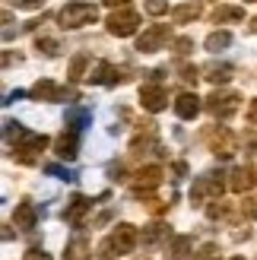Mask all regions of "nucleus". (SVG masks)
Listing matches in <instances>:
<instances>
[{"label": "nucleus", "instance_id": "19", "mask_svg": "<svg viewBox=\"0 0 257 260\" xmlns=\"http://www.w3.org/2000/svg\"><path fill=\"white\" fill-rule=\"evenodd\" d=\"M232 63H207V67H203V80H210V83H229L232 80Z\"/></svg>", "mask_w": 257, "mask_h": 260}, {"label": "nucleus", "instance_id": "16", "mask_svg": "<svg viewBox=\"0 0 257 260\" xmlns=\"http://www.w3.org/2000/svg\"><path fill=\"white\" fill-rule=\"evenodd\" d=\"M175 114L181 121H194L197 114H200V99L194 92H181V95L175 99Z\"/></svg>", "mask_w": 257, "mask_h": 260}, {"label": "nucleus", "instance_id": "22", "mask_svg": "<svg viewBox=\"0 0 257 260\" xmlns=\"http://www.w3.org/2000/svg\"><path fill=\"white\" fill-rule=\"evenodd\" d=\"M187 254H190V235H178L172 241L169 254H165V260H187Z\"/></svg>", "mask_w": 257, "mask_h": 260}, {"label": "nucleus", "instance_id": "18", "mask_svg": "<svg viewBox=\"0 0 257 260\" xmlns=\"http://www.w3.org/2000/svg\"><path fill=\"white\" fill-rule=\"evenodd\" d=\"M89 254H92V248H89L86 235H73L63 248V260H89Z\"/></svg>", "mask_w": 257, "mask_h": 260}, {"label": "nucleus", "instance_id": "30", "mask_svg": "<svg viewBox=\"0 0 257 260\" xmlns=\"http://www.w3.org/2000/svg\"><path fill=\"white\" fill-rule=\"evenodd\" d=\"M146 13H149V16H162V13H169V0H146Z\"/></svg>", "mask_w": 257, "mask_h": 260}, {"label": "nucleus", "instance_id": "17", "mask_svg": "<svg viewBox=\"0 0 257 260\" xmlns=\"http://www.w3.org/2000/svg\"><path fill=\"white\" fill-rule=\"evenodd\" d=\"M13 222H16V229H22V232H32V229H35V222H38V210H35L29 200H22V203H16Z\"/></svg>", "mask_w": 257, "mask_h": 260}, {"label": "nucleus", "instance_id": "11", "mask_svg": "<svg viewBox=\"0 0 257 260\" xmlns=\"http://www.w3.org/2000/svg\"><path fill=\"white\" fill-rule=\"evenodd\" d=\"M89 83H105V86H114V83H124L127 76H124V70H118L114 63H108V60H99L92 70H89V76H86Z\"/></svg>", "mask_w": 257, "mask_h": 260}, {"label": "nucleus", "instance_id": "13", "mask_svg": "<svg viewBox=\"0 0 257 260\" xmlns=\"http://www.w3.org/2000/svg\"><path fill=\"white\" fill-rule=\"evenodd\" d=\"M32 95L42 99V102H63V99H70V89H63L57 83H51V80H38L32 86Z\"/></svg>", "mask_w": 257, "mask_h": 260}, {"label": "nucleus", "instance_id": "4", "mask_svg": "<svg viewBox=\"0 0 257 260\" xmlns=\"http://www.w3.org/2000/svg\"><path fill=\"white\" fill-rule=\"evenodd\" d=\"M222 197V175H216V172H207V175H200L194 181V187H190V203L200 206L203 200H219Z\"/></svg>", "mask_w": 257, "mask_h": 260}, {"label": "nucleus", "instance_id": "8", "mask_svg": "<svg viewBox=\"0 0 257 260\" xmlns=\"http://www.w3.org/2000/svg\"><path fill=\"white\" fill-rule=\"evenodd\" d=\"M238 105H241V95H235V92H213L210 99H207V111L213 114V118H232V114L238 111Z\"/></svg>", "mask_w": 257, "mask_h": 260}, {"label": "nucleus", "instance_id": "29", "mask_svg": "<svg viewBox=\"0 0 257 260\" xmlns=\"http://www.w3.org/2000/svg\"><path fill=\"white\" fill-rule=\"evenodd\" d=\"M229 213V203H222V200H210V206H207V216L210 219H222Z\"/></svg>", "mask_w": 257, "mask_h": 260}, {"label": "nucleus", "instance_id": "7", "mask_svg": "<svg viewBox=\"0 0 257 260\" xmlns=\"http://www.w3.org/2000/svg\"><path fill=\"white\" fill-rule=\"evenodd\" d=\"M172 38V29L169 25H149V29H143V35L137 38V51H143V54H156V51H162V45Z\"/></svg>", "mask_w": 257, "mask_h": 260}, {"label": "nucleus", "instance_id": "26", "mask_svg": "<svg viewBox=\"0 0 257 260\" xmlns=\"http://www.w3.org/2000/svg\"><path fill=\"white\" fill-rule=\"evenodd\" d=\"M194 260H219V244H213V241L200 244V251L194 254Z\"/></svg>", "mask_w": 257, "mask_h": 260}, {"label": "nucleus", "instance_id": "1", "mask_svg": "<svg viewBox=\"0 0 257 260\" xmlns=\"http://www.w3.org/2000/svg\"><path fill=\"white\" fill-rule=\"evenodd\" d=\"M4 127H7L4 134H7L10 146H13V159L22 162V165H35L38 162V152L48 146V137L45 134H32V130H25L16 121H7Z\"/></svg>", "mask_w": 257, "mask_h": 260}, {"label": "nucleus", "instance_id": "32", "mask_svg": "<svg viewBox=\"0 0 257 260\" xmlns=\"http://www.w3.org/2000/svg\"><path fill=\"white\" fill-rule=\"evenodd\" d=\"M241 213L257 219V193H251V197H245V203H241Z\"/></svg>", "mask_w": 257, "mask_h": 260}, {"label": "nucleus", "instance_id": "10", "mask_svg": "<svg viewBox=\"0 0 257 260\" xmlns=\"http://www.w3.org/2000/svg\"><path fill=\"white\" fill-rule=\"evenodd\" d=\"M140 105H143L146 111H162L165 105H169V92H165V86L146 83L143 89H140Z\"/></svg>", "mask_w": 257, "mask_h": 260}, {"label": "nucleus", "instance_id": "5", "mask_svg": "<svg viewBox=\"0 0 257 260\" xmlns=\"http://www.w3.org/2000/svg\"><path fill=\"white\" fill-rule=\"evenodd\" d=\"M108 32L111 35H118V38H131L134 32H137V25H140V13L137 10H131V7H121L118 13H111L108 16Z\"/></svg>", "mask_w": 257, "mask_h": 260}, {"label": "nucleus", "instance_id": "25", "mask_svg": "<svg viewBox=\"0 0 257 260\" xmlns=\"http://www.w3.org/2000/svg\"><path fill=\"white\" fill-rule=\"evenodd\" d=\"M165 232H169V229H165V225H146V232H143V235H140V238H143L146 244H156V241H162L165 238Z\"/></svg>", "mask_w": 257, "mask_h": 260}, {"label": "nucleus", "instance_id": "33", "mask_svg": "<svg viewBox=\"0 0 257 260\" xmlns=\"http://www.w3.org/2000/svg\"><path fill=\"white\" fill-rule=\"evenodd\" d=\"M45 172H48V175H57V178H63V181H73V172H67V168H60V165H54V162L45 165Z\"/></svg>", "mask_w": 257, "mask_h": 260}, {"label": "nucleus", "instance_id": "31", "mask_svg": "<svg viewBox=\"0 0 257 260\" xmlns=\"http://www.w3.org/2000/svg\"><path fill=\"white\" fill-rule=\"evenodd\" d=\"M35 48H38V51H45V54H57V51H60L57 38H38V42H35Z\"/></svg>", "mask_w": 257, "mask_h": 260}, {"label": "nucleus", "instance_id": "23", "mask_svg": "<svg viewBox=\"0 0 257 260\" xmlns=\"http://www.w3.org/2000/svg\"><path fill=\"white\" fill-rule=\"evenodd\" d=\"M229 45H232V32H213L210 38H207V51H226Z\"/></svg>", "mask_w": 257, "mask_h": 260}, {"label": "nucleus", "instance_id": "20", "mask_svg": "<svg viewBox=\"0 0 257 260\" xmlns=\"http://www.w3.org/2000/svg\"><path fill=\"white\" fill-rule=\"evenodd\" d=\"M63 121H67V127H70V130H76V134H80V130H83L89 121H92V111H89V108H70Z\"/></svg>", "mask_w": 257, "mask_h": 260}, {"label": "nucleus", "instance_id": "3", "mask_svg": "<svg viewBox=\"0 0 257 260\" xmlns=\"http://www.w3.org/2000/svg\"><path fill=\"white\" fill-rule=\"evenodd\" d=\"M57 19L63 29H83V25L89 22H95L99 19V10L92 4H83V0H73V4H67L60 13H57Z\"/></svg>", "mask_w": 257, "mask_h": 260}, {"label": "nucleus", "instance_id": "24", "mask_svg": "<svg viewBox=\"0 0 257 260\" xmlns=\"http://www.w3.org/2000/svg\"><path fill=\"white\" fill-rule=\"evenodd\" d=\"M197 13H200V10H197L194 4H187V7H178V10L172 13V22H175V25H184V22H190V19H197Z\"/></svg>", "mask_w": 257, "mask_h": 260}, {"label": "nucleus", "instance_id": "34", "mask_svg": "<svg viewBox=\"0 0 257 260\" xmlns=\"http://www.w3.org/2000/svg\"><path fill=\"white\" fill-rule=\"evenodd\" d=\"M22 260H51V254H45L42 248H29L22 254Z\"/></svg>", "mask_w": 257, "mask_h": 260}, {"label": "nucleus", "instance_id": "27", "mask_svg": "<svg viewBox=\"0 0 257 260\" xmlns=\"http://www.w3.org/2000/svg\"><path fill=\"white\" fill-rule=\"evenodd\" d=\"M86 63H89V57H86V54H76V57L70 60V80H83Z\"/></svg>", "mask_w": 257, "mask_h": 260}, {"label": "nucleus", "instance_id": "2", "mask_svg": "<svg viewBox=\"0 0 257 260\" xmlns=\"http://www.w3.org/2000/svg\"><path fill=\"white\" fill-rule=\"evenodd\" d=\"M137 241H140V232L131 222H121V225H114V232L99 244V257L102 260H111V257H118V254H131L137 248Z\"/></svg>", "mask_w": 257, "mask_h": 260}, {"label": "nucleus", "instance_id": "41", "mask_svg": "<svg viewBox=\"0 0 257 260\" xmlns=\"http://www.w3.org/2000/svg\"><path fill=\"white\" fill-rule=\"evenodd\" d=\"M232 260H245V257H232Z\"/></svg>", "mask_w": 257, "mask_h": 260}, {"label": "nucleus", "instance_id": "21", "mask_svg": "<svg viewBox=\"0 0 257 260\" xmlns=\"http://www.w3.org/2000/svg\"><path fill=\"white\" fill-rule=\"evenodd\" d=\"M238 19H245V10H241V7H216V10H213V22H216V25H222V22H238Z\"/></svg>", "mask_w": 257, "mask_h": 260}, {"label": "nucleus", "instance_id": "40", "mask_svg": "<svg viewBox=\"0 0 257 260\" xmlns=\"http://www.w3.org/2000/svg\"><path fill=\"white\" fill-rule=\"evenodd\" d=\"M137 260H149V257H137Z\"/></svg>", "mask_w": 257, "mask_h": 260}, {"label": "nucleus", "instance_id": "15", "mask_svg": "<svg viewBox=\"0 0 257 260\" xmlns=\"http://www.w3.org/2000/svg\"><path fill=\"white\" fill-rule=\"evenodd\" d=\"M254 184H257V178H254V168H248V165H238V168H232V175H229V187H232L235 193H248Z\"/></svg>", "mask_w": 257, "mask_h": 260}, {"label": "nucleus", "instance_id": "14", "mask_svg": "<svg viewBox=\"0 0 257 260\" xmlns=\"http://www.w3.org/2000/svg\"><path fill=\"white\" fill-rule=\"evenodd\" d=\"M92 210V200L89 197H83V193H76V197L67 203V210H63V222H70V225H80L83 219H86V213Z\"/></svg>", "mask_w": 257, "mask_h": 260}, {"label": "nucleus", "instance_id": "38", "mask_svg": "<svg viewBox=\"0 0 257 260\" xmlns=\"http://www.w3.org/2000/svg\"><path fill=\"white\" fill-rule=\"evenodd\" d=\"M102 4H108V7H127V0H102Z\"/></svg>", "mask_w": 257, "mask_h": 260}, {"label": "nucleus", "instance_id": "36", "mask_svg": "<svg viewBox=\"0 0 257 260\" xmlns=\"http://www.w3.org/2000/svg\"><path fill=\"white\" fill-rule=\"evenodd\" d=\"M190 48H194V42H190V38H178V42H175V51H178V54H187Z\"/></svg>", "mask_w": 257, "mask_h": 260}, {"label": "nucleus", "instance_id": "35", "mask_svg": "<svg viewBox=\"0 0 257 260\" xmlns=\"http://www.w3.org/2000/svg\"><path fill=\"white\" fill-rule=\"evenodd\" d=\"M245 121H248L251 127H257V99H251V105H248V111H245Z\"/></svg>", "mask_w": 257, "mask_h": 260}, {"label": "nucleus", "instance_id": "42", "mask_svg": "<svg viewBox=\"0 0 257 260\" xmlns=\"http://www.w3.org/2000/svg\"><path fill=\"white\" fill-rule=\"evenodd\" d=\"M245 4H251V0H245Z\"/></svg>", "mask_w": 257, "mask_h": 260}, {"label": "nucleus", "instance_id": "9", "mask_svg": "<svg viewBox=\"0 0 257 260\" xmlns=\"http://www.w3.org/2000/svg\"><path fill=\"white\" fill-rule=\"evenodd\" d=\"M159 184H162V168L159 165H146V168H140V172L134 175V193H137V197L156 190Z\"/></svg>", "mask_w": 257, "mask_h": 260}, {"label": "nucleus", "instance_id": "12", "mask_svg": "<svg viewBox=\"0 0 257 260\" xmlns=\"http://www.w3.org/2000/svg\"><path fill=\"white\" fill-rule=\"evenodd\" d=\"M54 152L63 162H73L76 155H80V134H76V130H63V134L54 140Z\"/></svg>", "mask_w": 257, "mask_h": 260}, {"label": "nucleus", "instance_id": "28", "mask_svg": "<svg viewBox=\"0 0 257 260\" xmlns=\"http://www.w3.org/2000/svg\"><path fill=\"white\" fill-rule=\"evenodd\" d=\"M178 73H181V80H184L187 86H194V83L200 80V73H203V70H197V67H190V63H181V67H178Z\"/></svg>", "mask_w": 257, "mask_h": 260}, {"label": "nucleus", "instance_id": "6", "mask_svg": "<svg viewBox=\"0 0 257 260\" xmlns=\"http://www.w3.org/2000/svg\"><path fill=\"white\" fill-rule=\"evenodd\" d=\"M203 140H207L210 152H216L219 159H229V155H235V137L229 134L226 127H207V130H203Z\"/></svg>", "mask_w": 257, "mask_h": 260}, {"label": "nucleus", "instance_id": "37", "mask_svg": "<svg viewBox=\"0 0 257 260\" xmlns=\"http://www.w3.org/2000/svg\"><path fill=\"white\" fill-rule=\"evenodd\" d=\"M16 7L19 10H38V7H45V0H16Z\"/></svg>", "mask_w": 257, "mask_h": 260}, {"label": "nucleus", "instance_id": "39", "mask_svg": "<svg viewBox=\"0 0 257 260\" xmlns=\"http://www.w3.org/2000/svg\"><path fill=\"white\" fill-rule=\"evenodd\" d=\"M251 32H257V16H254V19H251Z\"/></svg>", "mask_w": 257, "mask_h": 260}]
</instances>
